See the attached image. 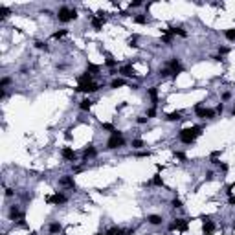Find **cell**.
Returning <instances> with one entry per match:
<instances>
[{
	"label": "cell",
	"mask_w": 235,
	"mask_h": 235,
	"mask_svg": "<svg viewBox=\"0 0 235 235\" xmlns=\"http://www.w3.org/2000/svg\"><path fill=\"white\" fill-rule=\"evenodd\" d=\"M200 134H202V127H189V129H182L178 136H180V142H182V143H187V145H189V143L195 142Z\"/></svg>",
	"instance_id": "obj_1"
},
{
	"label": "cell",
	"mask_w": 235,
	"mask_h": 235,
	"mask_svg": "<svg viewBox=\"0 0 235 235\" xmlns=\"http://www.w3.org/2000/svg\"><path fill=\"white\" fill-rule=\"evenodd\" d=\"M125 145V140H123V134L120 132V130H114L112 134H110V138H108V142H107V149H120V147H123Z\"/></svg>",
	"instance_id": "obj_2"
},
{
	"label": "cell",
	"mask_w": 235,
	"mask_h": 235,
	"mask_svg": "<svg viewBox=\"0 0 235 235\" xmlns=\"http://www.w3.org/2000/svg\"><path fill=\"white\" fill-rule=\"evenodd\" d=\"M57 18L61 20V22H70V20H76L77 18V11L76 9H70V8H61L59 9V13H57Z\"/></svg>",
	"instance_id": "obj_3"
},
{
	"label": "cell",
	"mask_w": 235,
	"mask_h": 235,
	"mask_svg": "<svg viewBox=\"0 0 235 235\" xmlns=\"http://www.w3.org/2000/svg\"><path fill=\"white\" fill-rule=\"evenodd\" d=\"M189 228V221L185 219H175V222L169 224V230H180V231H185Z\"/></svg>",
	"instance_id": "obj_4"
},
{
	"label": "cell",
	"mask_w": 235,
	"mask_h": 235,
	"mask_svg": "<svg viewBox=\"0 0 235 235\" xmlns=\"http://www.w3.org/2000/svg\"><path fill=\"white\" fill-rule=\"evenodd\" d=\"M195 112H197V116H198V118H204V120H211V118L215 116V112H213V110L204 108L202 105H197V107H195Z\"/></svg>",
	"instance_id": "obj_5"
},
{
	"label": "cell",
	"mask_w": 235,
	"mask_h": 235,
	"mask_svg": "<svg viewBox=\"0 0 235 235\" xmlns=\"http://www.w3.org/2000/svg\"><path fill=\"white\" fill-rule=\"evenodd\" d=\"M77 92H86V94H92V92H98L99 90V85H96V83H88V85H79L77 88H76Z\"/></svg>",
	"instance_id": "obj_6"
},
{
	"label": "cell",
	"mask_w": 235,
	"mask_h": 235,
	"mask_svg": "<svg viewBox=\"0 0 235 235\" xmlns=\"http://www.w3.org/2000/svg\"><path fill=\"white\" fill-rule=\"evenodd\" d=\"M46 202H48V204H63V202H66V197L63 195V193H55V195H52V197H46Z\"/></svg>",
	"instance_id": "obj_7"
},
{
	"label": "cell",
	"mask_w": 235,
	"mask_h": 235,
	"mask_svg": "<svg viewBox=\"0 0 235 235\" xmlns=\"http://www.w3.org/2000/svg\"><path fill=\"white\" fill-rule=\"evenodd\" d=\"M120 74H121L123 77H136V72H134V68H132L130 64L121 66V68H120Z\"/></svg>",
	"instance_id": "obj_8"
},
{
	"label": "cell",
	"mask_w": 235,
	"mask_h": 235,
	"mask_svg": "<svg viewBox=\"0 0 235 235\" xmlns=\"http://www.w3.org/2000/svg\"><path fill=\"white\" fill-rule=\"evenodd\" d=\"M61 154H63V158H64V160H70V162H76V160H77V154H76L72 149H70V147H64Z\"/></svg>",
	"instance_id": "obj_9"
},
{
	"label": "cell",
	"mask_w": 235,
	"mask_h": 235,
	"mask_svg": "<svg viewBox=\"0 0 235 235\" xmlns=\"http://www.w3.org/2000/svg\"><path fill=\"white\" fill-rule=\"evenodd\" d=\"M202 231H204V235H213V231H215V224L211 222V221H204V226H202Z\"/></svg>",
	"instance_id": "obj_10"
},
{
	"label": "cell",
	"mask_w": 235,
	"mask_h": 235,
	"mask_svg": "<svg viewBox=\"0 0 235 235\" xmlns=\"http://www.w3.org/2000/svg\"><path fill=\"white\" fill-rule=\"evenodd\" d=\"M9 219H11V221L22 219V213H20V209H18L17 206H11V209H9Z\"/></svg>",
	"instance_id": "obj_11"
},
{
	"label": "cell",
	"mask_w": 235,
	"mask_h": 235,
	"mask_svg": "<svg viewBox=\"0 0 235 235\" xmlns=\"http://www.w3.org/2000/svg\"><path fill=\"white\" fill-rule=\"evenodd\" d=\"M96 156V149H94V145H88L85 149V154H83V162H86L88 158H94Z\"/></svg>",
	"instance_id": "obj_12"
},
{
	"label": "cell",
	"mask_w": 235,
	"mask_h": 235,
	"mask_svg": "<svg viewBox=\"0 0 235 235\" xmlns=\"http://www.w3.org/2000/svg\"><path fill=\"white\" fill-rule=\"evenodd\" d=\"M61 185H64V187H72V189L76 187V184H74V178H72V176H63V178H61Z\"/></svg>",
	"instance_id": "obj_13"
},
{
	"label": "cell",
	"mask_w": 235,
	"mask_h": 235,
	"mask_svg": "<svg viewBox=\"0 0 235 235\" xmlns=\"http://www.w3.org/2000/svg\"><path fill=\"white\" fill-rule=\"evenodd\" d=\"M77 83H79V85H88V83H92V74L86 72V74L79 76V77H77Z\"/></svg>",
	"instance_id": "obj_14"
},
{
	"label": "cell",
	"mask_w": 235,
	"mask_h": 235,
	"mask_svg": "<svg viewBox=\"0 0 235 235\" xmlns=\"http://www.w3.org/2000/svg\"><path fill=\"white\" fill-rule=\"evenodd\" d=\"M173 33L169 31V30H163V35H162V42H166V44H171L173 42Z\"/></svg>",
	"instance_id": "obj_15"
},
{
	"label": "cell",
	"mask_w": 235,
	"mask_h": 235,
	"mask_svg": "<svg viewBox=\"0 0 235 235\" xmlns=\"http://www.w3.org/2000/svg\"><path fill=\"white\" fill-rule=\"evenodd\" d=\"M147 221H149V224H153V226H158V224H162V217L160 215H149L147 217Z\"/></svg>",
	"instance_id": "obj_16"
},
{
	"label": "cell",
	"mask_w": 235,
	"mask_h": 235,
	"mask_svg": "<svg viewBox=\"0 0 235 235\" xmlns=\"http://www.w3.org/2000/svg\"><path fill=\"white\" fill-rule=\"evenodd\" d=\"M103 22H105V18H92V26H94V30L99 31V30L103 28Z\"/></svg>",
	"instance_id": "obj_17"
},
{
	"label": "cell",
	"mask_w": 235,
	"mask_h": 235,
	"mask_svg": "<svg viewBox=\"0 0 235 235\" xmlns=\"http://www.w3.org/2000/svg\"><path fill=\"white\" fill-rule=\"evenodd\" d=\"M166 118H167V121H178V120H182V112H171Z\"/></svg>",
	"instance_id": "obj_18"
},
{
	"label": "cell",
	"mask_w": 235,
	"mask_h": 235,
	"mask_svg": "<svg viewBox=\"0 0 235 235\" xmlns=\"http://www.w3.org/2000/svg\"><path fill=\"white\" fill-rule=\"evenodd\" d=\"M92 105H94V103L86 98V99H83V101L79 103V108H81V110H90V108H92Z\"/></svg>",
	"instance_id": "obj_19"
},
{
	"label": "cell",
	"mask_w": 235,
	"mask_h": 235,
	"mask_svg": "<svg viewBox=\"0 0 235 235\" xmlns=\"http://www.w3.org/2000/svg\"><path fill=\"white\" fill-rule=\"evenodd\" d=\"M61 231H63V226H61L59 222H52V224H50V233H52V235H53V233H61Z\"/></svg>",
	"instance_id": "obj_20"
},
{
	"label": "cell",
	"mask_w": 235,
	"mask_h": 235,
	"mask_svg": "<svg viewBox=\"0 0 235 235\" xmlns=\"http://www.w3.org/2000/svg\"><path fill=\"white\" fill-rule=\"evenodd\" d=\"M149 96H151V99H153V103L156 105V103H158V88H156V86H153V88H149Z\"/></svg>",
	"instance_id": "obj_21"
},
{
	"label": "cell",
	"mask_w": 235,
	"mask_h": 235,
	"mask_svg": "<svg viewBox=\"0 0 235 235\" xmlns=\"http://www.w3.org/2000/svg\"><path fill=\"white\" fill-rule=\"evenodd\" d=\"M99 70H101V68H99L98 64H92V63H88V64H86V72H88V74H98Z\"/></svg>",
	"instance_id": "obj_22"
},
{
	"label": "cell",
	"mask_w": 235,
	"mask_h": 235,
	"mask_svg": "<svg viewBox=\"0 0 235 235\" xmlns=\"http://www.w3.org/2000/svg\"><path fill=\"white\" fill-rule=\"evenodd\" d=\"M169 31L173 33V35H180V37H187V33L182 30V28H169Z\"/></svg>",
	"instance_id": "obj_23"
},
{
	"label": "cell",
	"mask_w": 235,
	"mask_h": 235,
	"mask_svg": "<svg viewBox=\"0 0 235 235\" xmlns=\"http://www.w3.org/2000/svg\"><path fill=\"white\" fill-rule=\"evenodd\" d=\"M151 184H153V185H158V187H163V180H162L160 175H154V178L151 180Z\"/></svg>",
	"instance_id": "obj_24"
},
{
	"label": "cell",
	"mask_w": 235,
	"mask_h": 235,
	"mask_svg": "<svg viewBox=\"0 0 235 235\" xmlns=\"http://www.w3.org/2000/svg\"><path fill=\"white\" fill-rule=\"evenodd\" d=\"M123 233H125V231H123L121 228H116V226H114V228H110V230L107 231V235H123Z\"/></svg>",
	"instance_id": "obj_25"
},
{
	"label": "cell",
	"mask_w": 235,
	"mask_h": 235,
	"mask_svg": "<svg viewBox=\"0 0 235 235\" xmlns=\"http://www.w3.org/2000/svg\"><path fill=\"white\" fill-rule=\"evenodd\" d=\"M134 22L136 24H147V17L145 15H138V17H134Z\"/></svg>",
	"instance_id": "obj_26"
},
{
	"label": "cell",
	"mask_w": 235,
	"mask_h": 235,
	"mask_svg": "<svg viewBox=\"0 0 235 235\" xmlns=\"http://www.w3.org/2000/svg\"><path fill=\"white\" fill-rule=\"evenodd\" d=\"M224 37H226L228 40H235V30H226V31H224Z\"/></svg>",
	"instance_id": "obj_27"
},
{
	"label": "cell",
	"mask_w": 235,
	"mask_h": 235,
	"mask_svg": "<svg viewBox=\"0 0 235 235\" xmlns=\"http://www.w3.org/2000/svg\"><path fill=\"white\" fill-rule=\"evenodd\" d=\"M123 85H125V81H123V79H114V81L110 83V86H112V88H120V86H123Z\"/></svg>",
	"instance_id": "obj_28"
},
{
	"label": "cell",
	"mask_w": 235,
	"mask_h": 235,
	"mask_svg": "<svg viewBox=\"0 0 235 235\" xmlns=\"http://www.w3.org/2000/svg\"><path fill=\"white\" fill-rule=\"evenodd\" d=\"M68 35V30H61V31H55L53 33V39H63V37H66Z\"/></svg>",
	"instance_id": "obj_29"
},
{
	"label": "cell",
	"mask_w": 235,
	"mask_h": 235,
	"mask_svg": "<svg viewBox=\"0 0 235 235\" xmlns=\"http://www.w3.org/2000/svg\"><path fill=\"white\" fill-rule=\"evenodd\" d=\"M169 74H173V72H171V70H169V68H162V70H160V72H158V76H160V77H167Z\"/></svg>",
	"instance_id": "obj_30"
},
{
	"label": "cell",
	"mask_w": 235,
	"mask_h": 235,
	"mask_svg": "<svg viewBox=\"0 0 235 235\" xmlns=\"http://www.w3.org/2000/svg\"><path fill=\"white\" fill-rule=\"evenodd\" d=\"M0 15H2V18H6V17L9 15V9H8L6 6H0Z\"/></svg>",
	"instance_id": "obj_31"
},
{
	"label": "cell",
	"mask_w": 235,
	"mask_h": 235,
	"mask_svg": "<svg viewBox=\"0 0 235 235\" xmlns=\"http://www.w3.org/2000/svg\"><path fill=\"white\" fill-rule=\"evenodd\" d=\"M35 48H39V50H48V46H46L42 40H37V42H35Z\"/></svg>",
	"instance_id": "obj_32"
},
{
	"label": "cell",
	"mask_w": 235,
	"mask_h": 235,
	"mask_svg": "<svg viewBox=\"0 0 235 235\" xmlns=\"http://www.w3.org/2000/svg\"><path fill=\"white\" fill-rule=\"evenodd\" d=\"M132 147H134V149L143 147V140H134V142H132Z\"/></svg>",
	"instance_id": "obj_33"
},
{
	"label": "cell",
	"mask_w": 235,
	"mask_h": 235,
	"mask_svg": "<svg viewBox=\"0 0 235 235\" xmlns=\"http://www.w3.org/2000/svg\"><path fill=\"white\" fill-rule=\"evenodd\" d=\"M101 127H103V129H105V130H110V132H114V130H116V129H114V125H112V123H101Z\"/></svg>",
	"instance_id": "obj_34"
},
{
	"label": "cell",
	"mask_w": 235,
	"mask_h": 235,
	"mask_svg": "<svg viewBox=\"0 0 235 235\" xmlns=\"http://www.w3.org/2000/svg\"><path fill=\"white\" fill-rule=\"evenodd\" d=\"M136 156L138 158H147V156H151V153L149 151H140V153H136Z\"/></svg>",
	"instance_id": "obj_35"
},
{
	"label": "cell",
	"mask_w": 235,
	"mask_h": 235,
	"mask_svg": "<svg viewBox=\"0 0 235 235\" xmlns=\"http://www.w3.org/2000/svg\"><path fill=\"white\" fill-rule=\"evenodd\" d=\"M147 120H149V118H147V116H140V118H138V120H136V121H138L140 125H143V123H147Z\"/></svg>",
	"instance_id": "obj_36"
},
{
	"label": "cell",
	"mask_w": 235,
	"mask_h": 235,
	"mask_svg": "<svg viewBox=\"0 0 235 235\" xmlns=\"http://www.w3.org/2000/svg\"><path fill=\"white\" fill-rule=\"evenodd\" d=\"M154 116H156V108L153 107V108H149V110H147V118H154Z\"/></svg>",
	"instance_id": "obj_37"
},
{
	"label": "cell",
	"mask_w": 235,
	"mask_h": 235,
	"mask_svg": "<svg viewBox=\"0 0 235 235\" xmlns=\"http://www.w3.org/2000/svg\"><path fill=\"white\" fill-rule=\"evenodd\" d=\"M9 83H11V79H9V77H4V79H2V83H0V86L4 88V86H8Z\"/></svg>",
	"instance_id": "obj_38"
},
{
	"label": "cell",
	"mask_w": 235,
	"mask_h": 235,
	"mask_svg": "<svg viewBox=\"0 0 235 235\" xmlns=\"http://www.w3.org/2000/svg\"><path fill=\"white\" fill-rule=\"evenodd\" d=\"M107 66H110V68H114V66H116V61H114L112 57H108V59H107Z\"/></svg>",
	"instance_id": "obj_39"
},
{
	"label": "cell",
	"mask_w": 235,
	"mask_h": 235,
	"mask_svg": "<svg viewBox=\"0 0 235 235\" xmlns=\"http://www.w3.org/2000/svg\"><path fill=\"white\" fill-rule=\"evenodd\" d=\"M173 208H182V200H180V198H175V200H173Z\"/></svg>",
	"instance_id": "obj_40"
},
{
	"label": "cell",
	"mask_w": 235,
	"mask_h": 235,
	"mask_svg": "<svg viewBox=\"0 0 235 235\" xmlns=\"http://www.w3.org/2000/svg\"><path fill=\"white\" fill-rule=\"evenodd\" d=\"M221 156V151H213V153H211V162H213V160H217Z\"/></svg>",
	"instance_id": "obj_41"
},
{
	"label": "cell",
	"mask_w": 235,
	"mask_h": 235,
	"mask_svg": "<svg viewBox=\"0 0 235 235\" xmlns=\"http://www.w3.org/2000/svg\"><path fill=\"white\" fill-rule=\"evenodd\" d=\"M228 52H230L228 48H224V46H219V53H221V55H226Z\"/></svg>",
	"instance_id": "obj_42"
},
{
	"label": "cell",
	"mask_w": 235,
	"mask_h": 235,
	"mask_svg": "<svg viewBox=\"0 0 235 235\" xmlns=\"http://www.w3.org/2000/svg\"><path fill=\"white\" fill-rule=\"evenodd\" d=\"M215 112L222 114V112H224V105H222V103H219V105H217V108H215Z\"/></svg>",
	"instance_id": "obj_43"
},
{
	"label": "cell",
	"mask_w": 235,
	"mask_h": 235,
	"mask_svg": "<svg viewBox=\"0 0 235 235\" xmlns=\"http://www.w3.org/2000/svg\"><path fill=\"white\" fill-rule=\"evenodd\" d=\"M142 6V2H140V0H134V2H130V8H140Z\"/></svg>",
	"instance_id": "obj_44"
},
{
	"label": "cell",
	"mask_w": 235,
	"mask_h": 235,
	"mask_svg": "<svg viewBox=\"0 0 235 235\" xmlns=\"http://www.w3.org/2000/svg\"><path fill=\"white\" fill-rule=\"evenodd\" d=\"M230 98H231V94H230V92H224V94H222V99H224V101H228Z\"/></svg>",
	"instance_id": "obj_45"
},
{
	"label": "cell",
	"mask_w": 235,
	"mask_h": 235,
	"mask_svg": "<svg viewBox=\"0 0 235 235\" xmlns=\"http://www.w3.org/2000/svg\"><path fill=\"white\" fill-rule=\"evenodd\" d=\"M176 154V158H180V160H185V154L184 153H175Z\"/></svg>",
	"instance_id": "obj_46"
},
{
	"label": "cell",
	"mask_w": 235,
	"mask_h": 235,
	"mask_svg": "<svg viewBox=\"0 0 235 235\" xmlns=\"http://www.w3.org/2000/svg\"><path fill=\"white\" fill-rule=\"evenodd\" d=\"M228 204H231V206H235V197H230V198H228Z\"/></svg>",
	"instance_id": "obj_47"
},
{
	"label": "cell",
	"mask_w": 235,
	"mask_h": 235,
	"mask_svg": "<svg viewBox=\"0 0 235 235\" xmlns=\"http://www.w3.org/2000/svg\"><path fill=\"white\" fill-rule=\"evenodd\" d=\"M6 197H13V189H6Z\"/></svg>",
	"instance_id": "obj_48"
},
{
	"label": "cell",
	"mask_w": 235,
	"mask_h": 235,
	"mask_svg": "<svg viewBox=\"0 0 235 235\" xmlns=\"http://www.w3.org/2000/svg\"><path fill=\"white\" fill-rule=\"evenodd\" d=\"M219 166H221V169H222V171H228V166H226V163H219Z\"/></svg>",
	"instance_id": "obj_49"
},
{
	"label": "cell",
	"mask_w": 235,
	"mask_h": 235,
	"mask_svg": "<svg viewBox=\"0 0 235 235\" xmlns=\"http://www.w3.org/2000/svg\"><path fill=\"white\" fill-rule=\"evenodd\" d=\"M231 114H233V116H235V108H233V110H231Z\"/></svg>",
	"instance_id": "obj_50"
},
{
	"label": "cell",
	"mask_w": 235,
	"mask_h": 235,
	"mask_svg": "<svg viewBox=\"0 0 235 235\" xmlns=\"http://www.w3.org/2000/svg\"><path fill=\"white\" fill-rule=\"evenodd\" d=\"M96 235H107V233H96Z\"/></svg>",
	"instance_id": "obj_51"
},
{
	"label": "cell",
	"mask_w": 235,
	"mask_h": 235,
	"mask_svg": "<svg viewBox=\"0 0 235 235\" xmlns=\"http://www.w3.org/2000/svg\"><path fill=\"white\" fill-rule=\"evenodd\" d=\"M233 230H235V222H233Z\"/></svg>",
	"instance_id": "obj_52"
},
{
	"label": "cell",
	"mask_w": 235,
	"mask_h": 235,
	"mask_svg": "<svg viewBox=\"0 0 235 235\" xmlns=\"http://www.w3.org/2000/svg\"><path fill=\"white\" fill-rule=\"evenodd\" d=\"M30 235H35V233H30Z\"/></svg>",
	"instance_id": "obj_53"
},
{
	"label": "cell",
	"mask_w": 235,
	"mask_h": 235,
	"mask_svg": "<svg viewBox=\"0 0 235 235\" xmlns=\"http://www.w3.org/2000/svg\"><path fill=\"white\" fill-rule=\"evenodd\" d=\"M64 235H66V233H64Z\"/></svg>",
	"instance_id": "obj_54"
}]
</instances>
